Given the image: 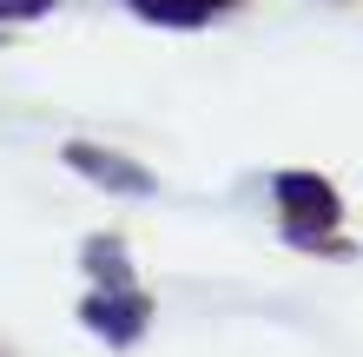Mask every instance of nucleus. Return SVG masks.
<instances>
[{
	"label": "nucleus",
	"mask_w": 363,
	"mask_h": 357,
	"mask_svg": "<svg viewBox=\"0 0 363 357\" xmlns=\"http://www.w3.org/2000/svg\"><path fill=\"white\" fill-rule=\"evenodd\" d=\"M79 324H93L113 351H125V344H139V338H145V324H152V304H145L133 285H125V291H93V298L79 304Z\"/></svg>",
	"instance_id": "2"
},
{
	"label": "nucleus",
	"mask_w": 363,
	"mask_h": 357,
	"mask_svg": "<svg viewBox=\"0 0 363 357\" xmlns=\"http://www.w3.org/2000/svg\"><path fill=\"white\" fill-rule=\"evenodd\" d=\"M0 357H7V351H0Z\"/></svg>",
	"instance_id": "6"
},
{
	"label": "nucleus",
	"mask_w": 363,
	"mask_h": 357,
	"mask_svg": "<svg viewBox=\"0 0 363 357\" xmlns=\"http://www.w3.org/2000/svg\"><path fill=\"white\" fill-rule=\"evenodd\" d=\"M53 7H60V0H0V20H40Z\"/></svg>",
	"instance_id": "5"
},
{
	"label": "nucleus",
	"mask_w": 363,
	"mask_h": 357,
	"mask_svg": "<svg viewBox=\"0 0 363 357\" xmlns=\"http://www.w3.org/2000/svg\"><path fill=\"white\" fill-rule=\"evenodd\" d=\"M67 165H73V172H86L93 185H106V192H133V199H152L159 192V179L145 172V165L106 153V145H67Z\"/></svg>",
	"instance_id": "3"
},
{
	"label": "nucleus",
	"mask_w": 363,
	"mask_h": 357,
	"mask_svg": "<svg viewBox=\"0 0 363 357\" xmlns=\"http://www.w3.org/2000/svg\"><path fill=\"white\" fill-rule=\"evenodd\" d=\"M277 212H284V238L304 245V251H350L337 238L344 225V205H337L330 179L317 172H277Z\"/></svg>",
	"instance_id": "1"
},
{
	"label": "nucleus",
	"mask_w": 363,
	"mask_h": 357,
	"mask_svg": "<svg viewBox=\"0 0 363 357\" xmlns=\"http://www.w3.org/2000/svg\"><path fill=\"white\" fill-rule=\"evenodd\" d=\"M79 258H86V271L99 278V291H125V285H133V258H125V245H119L113 232L86 238V251H79Z\"/></svg>",
	"instance_id": "4"
}]
</instances>
